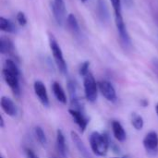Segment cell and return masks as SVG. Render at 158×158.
Returning a JSON list of instances; mask_svg holds the SVG:
<instances>
[{
  "mask_svg": "<svg viewBox=\"0 0 158 158\" xmlns=\"http://www.w3.org/2000/svg\"><path fill=\"white\" fill-rule=\"evenodd\" d=\"M71 139L74 143V144L76 145L77 149L79 150L80 154L81 155V156L83 158H92V156L89 154V151L87 150L86 146L84 145L83 142L81 140L80 136L75 132V131H71Z\"/></svg>",
  "mask_w": 158,
  "mask_h": 158,
  "instance_id": "obj_13",
  "label": "cell"
},
{
  "mask_svg": "<svg viewBox=\"0 0 158 158\" xmlns=\"http://www.w3.org/2000/svg\"><path fill=\"white\" fill-rule=\"evenodd\" d=\"M83 87L86 99L91 103H94L98 94V83H96L92 73L89 72L85 77H83Z\"/></svg>",
  "mask_w": 158,
  "mask_h": 158,
  "instance_id": "obj_4",
  "label": "cell"
},
{
  "mask_svg": "<svg viewBox=\"0 0 158 158\" xmlns=\"http://www.w3.org/2000/svg\"><path fill=\"white\" fill-rule=\"evenodd\" d=\"M0 158H4V157H3V156H1V157H0Z\"/></svg>",
  "mask_w": 158,
  "mask_h": 158,
  "instance_id": "obj_32",
  "label": "cell"
},
{
  "mask_svg": "<svg viewBox=\"0 0 158 158\" xmlns=\"http://www.w3.org/2000/svg\"><path fill=\"white\" fill-rule=\"evenodd\" d=\"M67 25L68 28L73 32V33H79L80 32V26L78 23V20L74 14H69L67 17Z\"/></svg>",
  "mask_w": 158,
  "mask_h": 158,
  "instance_id": "obj_19",
  "label": "cell"
},
{
  "mask_svg": "<svg viewBox=\"0 0 158 158\" xmlns=\"http://www.w3.org/2000/svg\"><path fill=\"white\" fill-rule=\"evenodd\" d=\"M26 156H27V158H39L31 149H26Z\"/></svg>",
  "mask_w": 158,
  "mask_h": 158,
  "instance_id": "obj_26",
  "label": "cell"
},
{
  "mask_svg": "<svg viewBox=\"0 0 158 158\" xmlns=\"http://www.w3.org/2000/svg\"><path fill=\"white\" fill-rule=\"evenodd\" d=\"M55 2L57 3V4H60V5L65 4V3H64V0H55Z\"/></svg>",
  "mask_w": 158,
  "mask_h": 158,
  "instance_id": "obj_29",
  "label": "cell"
},
{
  "mask_svg": "<svg viewBox=\"0 0 158 158\" xmlns=\"http://www.w3.org/2000/svg\"><path fill=\"white\" fill-rule=\"evenodd\" d=\"M52 91L54 93L55 97L56 98V100L58 102H60L63 105H66L67 104V102H68L67 95L65 94L64 89L62 88V86L58 82H56V81L53 82V84H52Z\"/></svg>",
  "mask_w": 158,
  "mask_h": 158,
  "instance_id": "obj_15",
  "label": "cell"
},
{
  "mask_svg": "<svg viewBox=\"0 0 158 158\" xmlns=\"http://www.w3.org/2000/svg\"><path fill=\"white\" fill-rule=\"evenodd\" d=\"M0 30L5 32L14 33L16 31V27L9 19L0 17Z\"/></svg>",
  "mask_w": 158,
  "mask_h": 158,
  "instance_id": "obj_18",
  "label": "cell"
},
{
  "mask_svg": "<svg viewBox=\"0 0 158 158\" xmlns=\"http://www.w3.org/2000/svg\"><path fill=\"white\" fill-rule=\"evenodd\" d=\"M156 114H157L158 116V103L156 104Z\"/></svg>",
  "mask_w": 158,
  "mask_h": 158,
  "instance_id": "obj_30",
  "label": "cell"
},
{
  "mask_svg": "<svg viewBox=\"0 0 158 158\" xmlns=\"http://www.w3.org/2000/svg\"><path fill=\"white\" fill-rule=\"evenodd\" d=\"M0 127H1L2 129L5 127V124H4V118H3V117H2V116L0 117Z\"/></svg>",
  "mask_w": 158,
  "mask_h": 158,
  "instance_id": "obj_28",
  "label": "cell"
},
{
  "mask_svg": "<svg viewBox=\"0 0 158 158\" xmlns=\"http://www.w3.org/2000/svg\"><path fill=\"white\" fill-rule=\"evenodd\" d=\"M124 1V4L130 8L133 6V0H123Z\"/></svg>",
  "mask_w": 158,
  "mask_h": 158,
  "instance_id": "obj_27",
  "label": "cell"
},
{
  "mask_svg": "<svg viewBox=\"0 0 158 158\" xmlns=\"http://www.w3.org/2000/svg\"><path fill=\"white\" fill-rule=\"evenodd\" d=\"M17 21L18 23L20 25V26H25L27 24V18L25 16V14L21 11H19L18 14H17Z\"/></svg>",
  "mask_w": 158,
  "mask_h": 158,
  "instance_id": "obj_25",
  "label": "cell"
},
{
  "mask_svg": "<svg viewBox=\"0 0 158 158\" xmlns=\"http://www.w3.org/2000/svg\"><path fill=\"white\" fill-rule=\"evenodd\" d=\"M90 146L93 153L98 156H105L107 154L110 141L106 133L94 131L90 136Z\"/></svg>",
  "mask_w": 158,
  "mask_h": 158,
  "instance_id": "obj_2",
  "label": "cell"
},
{
  "mask_svg": "<svg viewBox=\"0 0 158 158\" xmlns=\"http://www.w3.org/2000/svg\"><path fill=\"white\" fill-rule=\"evenodd\" d=\"M112 131H113L114 137L118 142H124L126 140V138H127L126 131H125L123 126L121 125V123L119 121L114 120L112 122Z\"/></svg>",
  "mask_w": 158,
  "mask_h": 158,
  "instance_id": "obj_14",
  "label": "cell"
},
{
  "mask_svg": "<svg viewBox=\"0 0 158 158\" xmlns=\"http://www.w3.org/2000/svg\"><path fill=\"white\" fill-rule=\"evenodd\" d=\"M98 88L102 94V95L109 102L117 101V93L112 85V83L108 81H101L98 82Z\"/></svg>",
  "mask_w": 158,
  "mask_h": 158,
  "instance_id": "obj_6",
  "label": "cell"
},
{
  "mask_svg": "<svg viewBox=\"0 0 158 158\" xmlns=\"http://www.w3.org/2000/svg\"><path fill=\"white\" fill-rule=\"evenodd\" d=\"M33 90H34L35 95L38 97L41 104L44 106L48 107L50 103H49V97H48V94H47L45 85L41 81H36L33 83Z\"/></svg>",
  "mask_w": 158,
  "mask_h": 158,
  "instance_id": "obj_7",
  "label": "cell"
},
{
  "mask_svg": "<svg viewBox=\"0 0 158 158\" xmlns=\"http://www.w3.org/2000/svg\"><path fill=\"white\" fill-rule=\"evenodd\" d=\"M111 5L114 9L115 17L122 16V9H121V0H110Z\"/></svg>",
  "mask_w": 158,
  "mask_h": 158,
  "instance_id": "obj_23",
  "label": "cell"
},
{
  "mask_svg": "<svg viewBox=\"0 0 158 158\" xmlns=\"http://www.w3.org/2000/svg\"><path fill=\"white\" fill-rule=\"evenodd\" d=\"M143 146L146 152L151 155L155 156L158 152V135L156 131H150L147 133L143 141Z\"/></svg>",
  "mask_w": 158,
  "mask_h": 158,
  "instance_id": "obj_5",
  "label": "cell"
},
{
  "mask_svg": "<svg viewBox=\"0 0 158 158\" xmlns=\"http://www.w3.org/2000/svg\"><path fill=\"white\" fill-rule=\"evenodd\" d=\"M131 122L133 128L137 131H141L144 126V121L142 116L137 113H132L131 116Z\"/></svg>",
  "mask_w": 158,
  "mask_h": 158,
  "instance_id": "obj_20",
  "label": "cell"
},
{
  "mask_svg": "<svg viewBox=\"0 0 158 158\" xmlns=\"http://www.w3.org/2000/svg\"><path fill=\"white\" fill-rule=\"evenodd\" d=\"M114 158H118V157H114Z\"/></svg>",
  "mask_w": 158,
  "mask_h": 158,
  "instance_id": "obj_33",
  "label": "cell"
},
{
  "mask_svg": "<svg viewBox=\"0 0 158 158\" xmlns=\"http://www.w3.org/2000/svg\"><path fill=\"white\" fill-rule=\"evenodd\" d=\"M34 134H35V137H36L37 141L39 142V143L43 146H45L47 143V138H46L45 133L43 131V129L39 126L35 127L34 128Z\"/></svg>",
  "mask_w": 158,
  "mask_h": 158,
  "instance_id": "obj_22",
  "label": "cell"
},
{
  "mask_svg": "<svg viewBox=\"0 0 158 158\" xmlns=\"http://www.w3.org/2000/svg\"><path fill=\"white\" fill-rule=\"evenodd\" d=\"M68 91L70 96V101L79 98L80 96L78 95V87H77V83L75 81L73 80H69L68 81Z\"/></svg>",
  "mask_w": 158,
  "mask_h": 158,
  "instance_id": "obj_21",
  "label": "cell"
},
{
  "mask_svg": "<svg viewBox=\"0 0 158 158\" xmlns=\"http://www.w3.org/2000/svg\"><path fill=\"white\" fill-rule=\"evenodd\" d=\"M2 74L6 83L11 89L13 94L16 97L20 95V88H19V69L15 63V61L11 59H6L4 64V68L2 70Z\"/></svg>",
  "mask_w": 158,
  "mask_h": 158,
  "instance_id": "obj_1",
  "label": "cell"
},
{
  "mask_svg": "<svg viewBox=\"0 0 158 158\" xmlns=\"http://www.w3.org/2000/svg\"><path fill=\"white\" fill-rule=\"evenodd\" d=\"M12 52H13L12 42L8 38L2 36L0 39V53L5 55V54H11Z\"/></svg>",
  "mask_w": 158,
  "mask_h": 158,
  "instance_id": "obj_17",
  "label": "cell"
},
{
  "mask_svg": "<svg viewBox=\"0 0 158 158\" xmlns=\"http://www.w3.org/2000/svg\"><path fill=\"white\" fill-rule=\"evenodd\" d=\"M0 105H1L2 110L7 116L12 117V118L17 116V114H18V107L16 106V105L14 104V102L10 98L3 96L1 98V101H0Z\"/></svg>",
  "mask_w": 158,
  "mask_h": 158,
  "instance_id": "obj_10",
  "label": "cell"
},
{
  "mask_svg": "<svg viewBox=\"0 0 158 158\" xmlns=\"http://www.w3.org/2000/svg\"><path fill=\"white\" fill-rule=\"evenodd\" d=\"M89 68H90V61H85L83 62L79 69V73L81 76L85 77L88 73H89Z\"/></svg>",
  "mask_w": 158,
  "mask_h": 158,
  "instance_id": "obj_24",
  "label": "cell"
},
{
  "mask_svg": "<svg viewBox=\"0 0 158 158\" xmlns=\"http://www.w3.org/2000/svg\"><path fill=\"white\" fill-rule=\"evenodd\" d=\"M96 13L97 17L102 22H107L110 18L107 4L105 0H97L96 2Z\"/></svg>",
  "mask_w": 158,
  "mask_h": 158,
  "instance_id": "obj_12",
  "label": "cell"
},
{
  "mask_svg": "<svg viewBox=\"0 0 158 158\" xmlns=\"http://www.w3.org/2000/svg\"><path fill=\"white\" fill-rule=\"evenodd\" d=\"M49 46H50L55 63H56L58 70L62 74L66 75L68 73V66H67L66 60L64 58V56H63L60 46L58 45L56 40L55 39L54 35H52V34H49Z\"/></svg>",
  "mask_w": 158,
  "mask_h": 158,
  "instance_id": "obj_3",
  "label": "cell"
},
{
  "mask_svg": "<svg viewBox=\"0 0 158 158\" xmlns=\"http://www.w3.org/2000/svg\"><path fill=\"white\" fill-rule=\"evenodd\" d=\"M115 23H116V27L118 30V32L119 34V38L122 42V44H124L126 46L131 45V37L130 34L127 31L125 22L123 20V17H115Z\"/></svg>",
  "mask_w": 158,
  "mask_h": 158,
  "instance_id": "obj_8",
  "label": "cell"
},
{
  "mask_svg": "<svg viewBox=\"0 0 158 158\" xmlns=\"http://www.w3.org/2000/svg\"><path fill=\"white\" fill-rule=\"evenodd\" d=\"M69 113L71 116V118H73L74 122L80 128L81 131L84 132L86 128H87V125L89 123V119L84 116V113L81 112V111H78V110L72 109V108L69 109Z\"/></svg>",
  "mask_w": 158,
  "mask_h": 158,
  "instance_id": "obj_9",
  "label": "cell"
},
{
  "mask_svg": "<svg viewBox=\"0 0 158 158\" xmlns=\"http://www.w3.org/2000/svg\"><path fill=\"white\" fill-rule=\"evenodd\" d=\"M56 148L59 155L62 157L67 156V147H66V140L64 133L61 130L56 131Z\"/></svg>",
  "mask_w": 158,
  "mask_h": 158,
  "instance_id": "obj_16",
  "label": "cell"
},
{
  "mask_svg": "<svg viewBox=\"0 0 158 158\" xmlns=\"http://www.w3.org/2000/svg\"><path fill=\"white\" fill-rule=\"evenodd\" d=\"M81 1H82V2H86L87 0H81Z\"/></svg>",
  "mask_w": 158,
  "mask_h": 158,
  "instance_id": "obj_31",
  "label": "cell"
},
{
  "mask_svg": "<svg viewBox=\"0 0 158 158\" xmlns=\"http://www.w3.org/2000/svg\"><path fill=\"white\" fill-rule=\"evenodd\" d=\"M51 8L53 11L54 18L58 25H62L64 23L65 19V14H66V8H65V4H57L55 1L51 4Z\"/></svg>",
  "mask_w": 158,
  "mask_h": 158,
  "instance_id": "obj_11",
  "label": "cell"
}]
</instances>
